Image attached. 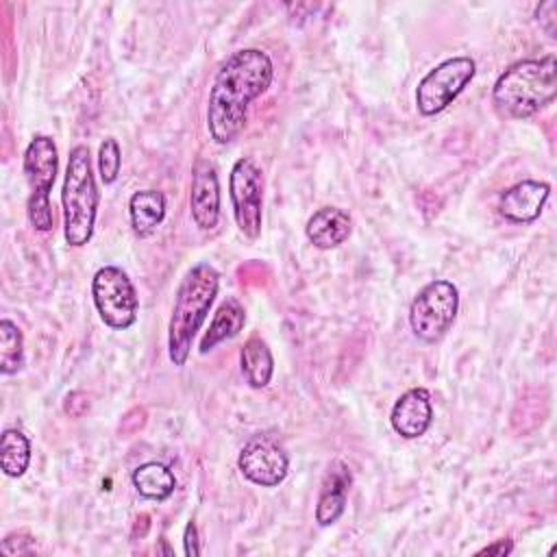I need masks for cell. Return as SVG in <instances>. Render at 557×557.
<instances>
[{"mask_svg":"<svg viewBox=\"0 0 557 557\" xmlns=\"http://www.w3.org/2000/svg\"><path fill=\"white\" fill-rule=\"evenodd\" d=\"M244 322H246V311L239 305V300L237 298H226L218 307V311H215L207 333L200 339V348L198 350L205 355L211 348H215L218 344L235 337L244 329Z\"/></svg>","mask_w":557,"mask_h":557,"instance_id":"e0dca14e","label":"cell"},{"mask_svg":"<svg viewBox=\"0 0 557 557\" xmlns=\"http://www.w3.org/2000/svg\"><path fill=\"white\" fill-rule=\"evenodd\" d=\"M100 191L91 170L89 148L78 144L70 150L61 205H63V235L74 248L85 246L94 235Z\"/></svg>","mask_w":557,"mask_h":557,"instance_id":"277c9868","label":"cell"},{"mask_svg":"<svg viewBox=\"0 0 557 557\" xmlns=\"http://www.w3.org/2000/svg\"><path fill=\"white\" fill-rule=\"evenodd\" d=\"M228 196L237 228L250 239L259 237L263 215V176L252 159L242 157L233 163Z\"/></svg>","mask_w":557,"mask_h":557,"instance_id":"9c48e42d","label":"cell"},{"mask_svg":"<svg viewBox=\"0 0 557 557\" xmlns=\"http://www.w3.org/2000/svg\"><path fill=\"white\" fill-rule=\"evenodd\" d=\"M239 363H242V374L250 387L255 389L268 387L274 374V359L268 344L261 337H250L242 346Z\"/></svg>","mask_w":557,"mask_h":557,"instance_id":"ac0fdd59","label":"cell"},{"mask_svg":"<svg viewBox=\"0 0 557 557\" xmlns=\"http://www.w3.org/2000/svg\"><path fill=\"white\" fill-rule=\"evenodd\" d=\"M459 311V289L446 281L435 278L426 283L409 307V326L413 335L426 344L440 342L453 326Z\"/></svg>","mask_w":557,"mask_h":557,"instance_id":"8992f818","label":"cell"},{"mask_svg":"<svg viewBox=\"0 0 557 557\" xmlns=\"http://www.w3.org/2000/svg\"><path fill=\"white\" fill-rule=\"evenodd\" d=\"M272 78V59L259 48L237 50L220 65L207 102V128L215 144L226 146L244 131L250 102L270 87Z\"/></svg>","mask_w":557,"mask_h":557,"instance_id":"6da1fadb","label":"cell"},{"mask_svg":"<svg viewBox=\"0 0 557 557\" xmlns=\"http://www.w3.org/2000/svg\"><path fill=\"white\" fill-rule=\"evenodd\" d=\"M350 483H352L350 468L344 461H333L329 472L324 474L318 503H315V522L320 527H329L337 522V518L344 513Z\"/></svg>","mask_w":557,"mask_h":557,"instance_id":"5bb4252c","label":"cell"},{"mask_svg":"<svg viewBox=\"0 0 557 557\" xmlns=\"http://www.w3.org/2000/svg\"><path fill=\"white\" fill-rule=\"evenodd\" d=\"M350 231H352V220L339 207L318 209L307 220V226H305L307 239L320 250H331L342 246L350 237Z\"/></svg>","mask_w":557,"mask_h":557,"instance_id":"9a60e30c","label":"cell"},{"mask_svg":"<svg viewBox=\"0 0 557 557\" xmlns=\"http://www.w3.org/2000/svg\"><path fill=\"white\" fill-rule=\"evenodd\" d=\"M239 472L255 485L276 487L285 481L289 459L281 444L270 435H252L237 457Z\"/></svg>","mask_w":557,"mask_h":557,"instance_id":"30bf717a","label":"cell"},{"mask_svg":"<svg viewBox=\"0 0 557 557\" xmlns=\"http://www.w3.org/2000/svg\"><path fill=\"white\" fill-rule=\"evenodd\" d=\"M183 544H185V555L187 557H198L200 555V542H198V529L196 524L189 520L183 533Z\"/></svg>","mask_w":557,"mask_h":557,"instance_id":"cb8c5ba5","label":"cell"},{"mask_svg":"<svg viewBox=\"0 0 557 557\" xmlns=\"http://www.w3.org/2000/svg\"><path fill=\"white\" fill-rule=\"evenodd\" d=\"M389 422L392 429L405 440H416L424 435L433 422L431 394L424 387H411L400 394L392 407Z\"/></svg>","mask_w":557,"mask_h":557,"instance_id":"7c38bea8","label":"cell"},{"mask_svg":"<svg viewBox=\"0 0 557 557\" xmlns=\"http://www.w3.org/2000/svg\"><path fill=\"white\" fill-rule=\"evenodd\" d=\"M476 63L470 57H450L429 70L416 87V107L420 115L431 117L444 111L474 78Z\"/></svg>","mask_w":557,"mask_h":557,"instance_id":"ba28073f","label":"cell"},{"mask_svg":"<svg viewBox=\"0 0 557 557\" xmlns=\"http://www.w3.org/2000/svg\"><path fill=\"white\" fill-rule=\"evenodd\" d=\"M535 20L548 37H557V0H546L535 9Z\"/></svg>","mask_w":557,"mask_h":557,"instance_id":"603a6c76","label":"cell"},{"mask_svg":"<svg viewBox=\"0 0 557 557\" xmlns=\"http://www.w3.org/2000/svg\"><path fill=\"white\" fill-rule=\"evenodd\" d=\"M30 463V442L17 429H4L0 437V466L7 476H22Z\"/></svg>","mask_w":557,"mask_h":557,"instance_id":"ffe728a7","label":"cell"},{"mask_svg":"<svg viewBox=\"0 0 557 557\" xmlns=\"http://www.w3.org/2000/svg\"><path fill=\"white\" fill-rule=\"evenodd\" d=\"M24 366V337L15 322L0 320V372L15 374Z\"/></svg>","mask_w":557,"mask_h":557,"instance_id":"44dd1931","label":"cell"},{"mask_svg":"<svg viewBox=\"0 0 557 557\" xmlns=\"http://www.w3.org/2000/svg\"><path fill=\"white\" fill-rule=\"evenodd\" d=\"M120 165H122V152H120V144L113 137H107L100 144L98 150V172L102 183H113L120 174Z\"/></svg>","mask_w":557,"mask_h":557,"instance_id":"7402d4cb","label":"cell"},{"mask_svg":"<svg viewBox=\"0 0 557 557\" xmlns=\"http://www.w3.org/2000/svg\"><path fill=\"white\" fill-rule=\"evenodd\" d=\"M131 226L137 237H148L165 218V196L157 189L135 191L128 200Z\"/></svg>","mask_w":557,"mask_h":557,"instance_id":"2e32d148","label":"cell"},{"mask_svg":"<svg viewBox=\"0 0 557 557\" xmlns=\"http://www.w3.org/2000/svg\"><path fill=\"white\" fill-rule=\"evenodd\" d=\"M24 176L28 183V220L35 231H50L52 228V205L50 191L59 172V152L54 139L48 135H35L26 150H24Z\"/></svg>","mask_w":557,"mask_h":557,"instance_id":"5b68a950","label":"cell"},{"mask_svg":"<svg viewBox=\"0 0 557 557\" xmlns=\"http://www.w3.org/2000/svg\"><path fill=\"white\" fill-rule=\"evenodd\" d=\"M557 94L555 54L522 59L509 65L492 87V102L509 117L522 120L550 104Z\"/></svg>","mask_w":557,"mask_h":557,"instance_id":"3957f363","label":"cell"},{"mask_svg":"<svg viewBox=\"0 0 557 557\" xmlns=\"http://www.w3.org/2000/svg\"><path fill=\"white\" fill-rule=\"evenodd\" d=\"M91 298L100 320L115 331L135 324L139 298L128 274L117 265L100 268L91 278Z\"/></svg>","mask_w":557,"mask_h":557,"instance_id":"52a82bcc","label":"cell"},{"mask_svg":"<svg viewBox=\"0 0 557 557\" xmlns=\"http://www.w3.org/2000/svg\"><path fill=\"white\" fill-rule=\"evenodd\" d=\"M135 490L150 500H165L176 490L174 472L159 461H146L133 470Z\"/></svg>","mask_w":557,"mask_h":557,"instance_id":"d6986e66","label":"cell"},{"mask_svg":"<svg viewBox=\"0 0 557 557\" xmlns=\"http://www.w3.org/2000/svg\"><path fill=\"white\" fill-rule=\"evenodd\" d=\"M513 550V544L509 537H503V540H496L494 544H487L485 548L479 550V555H509Z\"/></svg>","mask_w":557,"mask_h":557,"instance_id":"d4e9b609","label":"cell"},{"mask_svg":"<svg viewBox=\"0 0 557 557\" xmlns=\"http://www.w3.org/2000/svg\"><path fill=\"white\" fill-rule=\"evenodd\" d=\"M550 196V185L544 181H520L505 189L498 198V211L505 220L516 224H527L540 218L546 200Z\"/></svg>","mask_w":557,"mask_h":557,"instance_id":"4fadbf2b","label":"cell"},{"mask_svg":"<svg viewBox=\"0 0 557 557\" xmlns=\"http://www.w3.org/2000/svg\"><path fill=\"white\" fill-rule=\"evenodd\" d=\"M218 287L220 274L207 261L196 263L183 276L176 289L172 318L168 324V355L174 366L181 368L187 363L191 342L200 331L202 322L207 320V313L218 296Z\"/></svg>","mask_w":557,"mask_h":557,"instance_id":"7a4b0ae2","label":"cell"},{"mask_svg":"<svg viewBox=\"0 0 557 557\" xmlns=\"http://www.w3.org/2000/svg\"><path fill=\"white\" fill-rule=\"evenodd\" d=\"M191 218L200 231H213L220 220V183L218 170L211 161L200 159L191 172L189 191Z\"/></svg>","mask_w":557,"mask_h":557,"instance_id":"8fae6325","label":"cell"}]
</instances>
